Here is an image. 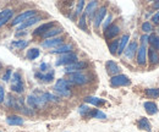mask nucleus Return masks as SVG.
<instances>
[{"label":"nucleus","instance_id":"obj_1","mask_svg":"<svg viewBox=\"0 0 159 132\" xmlns=\"http://www.w3.org/2000/svg\"><path fill=\"white\" fill-rule=\"evenodd\" d=\"M11 89L15 93H22L25 91V86H23V81L22 77L19 72H15L12 76V83H11Z\"/></svg>","mask_w":159,"mask_h":132},{"label":"nucleus","instance_id":"obj_2","mask_svg":"<svg viewBox=\"0 0 159 132\" xmlns=\"http://www.w3.org/2000/svg\"><path fill=\"white\" fill-rule=\"evenodd\" d=\"M67 81H70L72 84H84L89 81V77L82 72H75V74H69Z\"/></svg>","mask_w":159,"mask_h":132},{"label":"nucleus","instance_id":"obj_3","mask_svg":"<svg viewBox=\"0 0 159 132\" xmlns=\"http://www.w3.org/2000/svg\"><path fill=\"white\" fill-rule=\"evenodd\" d=\"M75 62H77V57H76V54H74V53H67V54H62V55L58 59V61L55 62V65H57V66H60V65H66V66H69V65L75 64Z\"/></svg>","mask_w":159,"mask_h":132},{"label":"nucleus","instance_id":"obj_4","mask_svg":"<svg viewBox=\"0 0 159 132\" xmlns=\"http://www.w3.org/2000/svg\"><path fill=\"white\" fill-rule=\"evenodd\" d=\"M34 16H36V11H34V10L25 11V12H22L20 15H17V16L14 19V21L11 22V25H12V26H17V25H21V23H23L25 21L32 19V17H34Z\"/></svg>","mask_w":159,"mask_h":132},{"label":"nucleus","instance_id":"obj_5","mask_svg":"<svg viewBox=\"0 0 159 132\" xmlns=\"http://www.w3.org/2000/svg\"><path fill=\"white\" fill-rule=\"evenodd\" d=\"M110 84L113 87H121V86H129L130 84V80L129 77L125 75H116L113 76L110 80Z\"/></svg>","mask_w":159,"mask_h":132},{"label":"nucleus","instance_id":"obj_6","mask_svg":"<svg viewBox=\"0 0 159 132\" xmlns=\"http://www.w3.org/2000/svg\"><path fill=\"white\" fill-rule=\"evenodd\" d=\"M87 64L83 62V61H80V62H75V64H71L69 66H65V72L66 74H75V72H80V70H82L83 67H86Z\"/></svg>","mask_w":159,"mask_h":132},{"label":"nucleus","instance_id":"obj_7","mask_svg":"<svg viewBox=\"0 0 159 132\" xmlns=\"http://www.w3.org/2000/svg\"><path fill=\"white\" fill-rule=\"evenodd\" d=\"M105 14H107V9L103 6V7H100L98 9L97 11H96V15H94V20H93V25H94V27L96 28H98L100 26V23L103 22V20L105 17Z\"/></svg>","mask_w":159,"mask_h":132},{"label":"nucleus","instance_id":"obj_8","mask_svg":"<svg viewBox=\"0 0 159 132\" xmlns=\"http://www.w3.org/2000/svg\"><path fill=\"white\" fill-rule=\"evenodd\" d=\"M62 38L61 37H55V38H50V39H47L42 43V47L44 48H58L60 44H62Z\"/></svg>","mask_w":159,"mask_h":132},{"label":"nucleus","instance_id":"obj_9","mask_svg":"<svg viewBox=\"0 0 159 132\" xmlns=\"http://www.w3.org/2000/svg\"><path fill=\"white\" fill-rule=\"evenodd\" d=\"M120 32V28L119 26H116V25H111V26H109L105 31H104V36L107 39H111V38L116 37L118 34H119Z\"/></svg>","mask_w":159,"mask_h":132},{"label":"nucleus","instance_id":"obj_10","mask_svg":"<svg viewBox=\"0 0 159 132\" xmlns=\"http://www.w3.org/2000/svg\"><path fill=\"white\" fill-rule=\"evenodd\" d=\"M14 15V11L11 9H5L2 11H0V27L4 26L7 21H10Z\"/></svg>","mask_w":159,"mask_h":132},{"label":"nucleus","instance_id":"obj_11","mask_svg":"<svg viewBox=\"0 0 159 132\" xmlns=\"http://www.w3.org/2000/svg\"><path fill=\"white\" fill-rule=\"evenodd\" d=\"M54 27V22H48V23H44V25H42V26H39L36 31H33V34L34 36H43L44 33H47L49 30H52Z\"/></svg>","mask_w":159,"mask_h":132},{"label":"nucleus","instance_id":"obj_12","mask_svg":"<svg viewBox=\"0 0 159 132\" xmlns=\"http://www.w3.org/2000/svg\"><path fill=\"white\" fill-rule=\"evenodd\" d=\"M6 124L10 126H21L23 125V119L17 115H11L6 117Z\"/></svg>","mask_w":159,"mask_h":132},{"label":"nucleus","instance_id":"obj_13","mask_svg":"<svg viewBox=\"0 0 159 132\" xmlns=\"http://www.w3.org/2000/svg\"><path fill=\"white\" fill-rule=\"evenodd\" d=\"M139 54H137V62L139 65H144L146 64V57H147V48L146 44H142L139 48Z\"/></svg>","mask_w":159,"mask_h":132},{"label":"nucleus","instance_id":"obj_14","mask_svg":"<svg viewBox=\"0 0 159 132\" xmlns=\"http://www.w3.org/2000/svg\"><path fill=\"white\" fill-rule=\"evenodd\" d=\"M105 66H107V71H108V74H109V75H111V76L119 75L120 67L115 64V62H114V61H107Z\"/></svg>","mask_w":159,"mask_h":132},{"label":"nucleus","instance_id":"obj_15","mask_svg":"<svg viewBox=\"0 0 159 132\" xmlns=\"http://www.w3.org/2000/svg\"><path fill=\"white\" fill-rule=\"evenodd\" d=\"M137 49H139L137 43H136V42H132V43L125 49V57H129V59H132V57H135V53H136Z\"/></svg>","mask_w":159,"mask_h":132},{"label":"nucleus","instance_id":"obj_16","mask_svg":"<svg viewBox=\"0 0 159 132\" xmlns=\"http://www.w3.org/2000/svg\"><path fill=\"white\" fill-rule=\"evenodd\" d=\"M72 50V45L71 44H64L61 47L55 48L54 50H52L53 54H67V53H71Z\"/></svg>","mask_w":159,"mask_h":132},{"label":"nucleus","instance_id":"obj_17","mask_svg":"<svg viewBox=\"0 0 159 132\" xmlns=\"http://www.w3.org/2000/svg\"><path fill=\"white\" fill-rule=\"evenodd\" d=\"M71 84H72V83H71L70 81L64 80V78H60V80H58V81H57L54 89H70Z\"/></svg>","mask_w":159,"mask_h":132},{"label":"nucleus","instance_id":"obj_18","mask_svg":"<svg viewBox=\"0 0 159 132\" xmlns=\"http://www.w3.org/2000/svg\"><path fill=\"white\" fill-rule=\"evenodd\" d=\"M38 21H40V17L39 16H34V17H32V19L27 20V21H25L23 23H21L20 26H19V31L21 30H23V28H27V27H31V26H33V25H36Z\"/></svg>","mask_w":159,"mask_h":132},{"label":"nucleus","instance_id":"obj_19","mask_svg":"<svg viewBox=\"0 0 159 132\" xmlns=\"http://www.w3.org/2000/svg\"><path fill=\"white\" fill-rule=\"evenodd\" d=\"M84 102H86V103H89V104H92V105H96V107L103 105V104L105 103L104 99L97 98V97H87V98H84Z\"/></svg>","mask_w":159,"mask_h":132},{"label":"nucleus","instance_id":"obj_20","mask_svg":"<svg viewBox=\"0 0 159 132\" xmlns=\"http://www.w3.org/2000/svg\"><path fill=\"white\" fill-rule=\"evenodd\" d=\"M34 76H36L37 78L42 80L43 82H52V81L54 80V72H53V71H50L49 74H39V72H37Z\"/></svg>","mask_w":159,"mask_h":132},{"label":"nucleus","instance_id":"obj_21","mask_svg":"<svg viewBox=\"0 0 159 132\" xmlns=\"http://www.w3.org/2000/svg\"><path fill=\"white\" fill-rule=\"evenodd\" d=\"M143 107H144V109H146V112L148 114H156L158 112V107L153 103V102H146L144 104H143Z\"/></svg>","mask_w":159,"mask_h":132},{"label":"nucleus","instance_id":"obj_22","mask_svg":"<svg viewBox=\"0 0 159 132\" xmlns=\"http://www.w3.org/2000/svg\"><path fill=\"white\" fill-rule=\"evenodd\" d=\"M129 39H130V36H129V34H124V36L121 37V39H120V42H119V49H118V54H121V53L125 50V47L127 45Z\"/></svg>","mask_w":159,"mask_h":132},{"label":"nucleus","instance_id":"obj_23","mask_svg":"<svg viewBox=\"0 0 159 132\" xmlns=\"http://www.w3.org/2000/svg\"><path fill=\"white\" fill-rule=\"evenodd\" d=\"M61 32H62V28H59V27L54 28V27H53V28H52V30H49L47 33H44V34H43V37L49 38V39H50V38H55L58 34H60Z\"/></svg>","mask_w":159,"mask_h":132},{"label":"nucleus","instance_id":"obj_24","mask_svg":"<svg viewBox=\"0 0 159 132\" xmlns=\"http://www.w3.org/2000/svg\"><path fill=\"white\" fill-rule=\"evenodd\" d=\"M28 44H30L28 40L20 39V40H14V42L11 43V47H14V48H16V49H23V48H26Z\"/></svg>","mask_w":159,"mask_h":132},{"label":"nucleus","instance_id":"obj_25","mask_svg":"<svg viewBox=\"0 0 159 132\" xmlns=\"http://www.w3.org/2000/svg\"><path fill=\"white\" fill-rule=\"evenodd\" d=\"M139 127L141 129V130H146V131L151 132V124H149V121H148L146 117H142V119H139Z\"/></svg>","mask_w":159,"mask_h":132},{"label":"nucleus","instance_id":"obj_26","mask_svg":"<svg viewBox=\"0 0 159 132\" xmlns=\"http://www.w3.org/2000/svg\"><path fill=\"white\" fill-rule=\"evenodd\" d=\"M39 49H37V48H31L30 50H27V59L28 60H34V59H37V57H39Z\"/></svg>","mask_w":159,"mask_h":132},{"label":"nucleus","instance_id":"obj_27","mask_svg":"<svg viewBox=\"0 0 159 132\" xmlns=\"http://www.w3.org/2000/svg\"><path fill=\"white\" fill-rule=\"evenodd\" d=\"M148 55H149V60L152 64H158L159 62V55L158 53L154 50V48H151L148 50Z\"/></svg>","mask_w":159,"mask_h":132},{"label":"nucleus","instance_id":"obj_28","mask_svg":"<svg viewBox=\"0 0 159 132\" xmlns=\"http://www.w3.org/2000/svg\"><path fill=\"white\" fill-rule=\"evenodd\" d=\"M96 7H97V1H91L87 7H86V12L84 15H88V16H92V14L96 11Z\"/></svg>","mask_w":159,"mask_h":132},{"label":"nucleus","instance_id":"obj_29","mask_svg":"<svg viewBox=\"0 0 159 132\" xmlns=\"http://www.w3.org/2000/svg\"><path fill=\"white\" fill-rule=\"evenodd\" d=\"M148 42H149V43L153 45V48L159 49V37L154 36V34H152L151 37H148Z\"/></svg>","mask_w":159,"mask_h":132},{"label":"nucleus","instance_id":"obj_30","mask_svg":"<svg viewBox=\"0 0 159 132\" xmlns=\"http://www.w3.org/2000/svg\"><path fill=\"white\" fill-rule=\"evenodd\" d=\"M146 94L148 97H153V98H158L159 97V89L158 88H149L146 91Z\"/></svg>","mask_w":159,"mask_h":132},{"label":"nucleus","instance_id":"obj_31","mask_svg":"<svg viewBox=\"0 0 159 132\" xmlns=\"http://www.w3.org/2000/svg\"><path fill=\"white\" fill-rule=\"evenodd\" d=\"M118 49H119V40H114L113 43H110V45H109V50H110L111 54L118 53Z\"/></svg>","mask_w":159,"mask_h":132},{"label":"nucleus","instance_id":"obj_32","mask_svg":"<svg viewBox=\"0 0 159 132\" xmlns=\"http://www.w3.org/2000/svg\"><path fill=\"white\" fill-rule=\"evenodd\" d=\"M54 92H55L57 94L61 95V97H70V95H71L70 89H54Z\"/></svg>","mask_w":159,"mask_h":132},{"label":"nucleus","instance_id":"obj_33","mask_svg":"<svg viewBox=\"0 0 159 132\" xmlns=\"http://www.w3.org/2000/svg\"><path fill=\"white\" fill-rule=\"evenodd\" d=\"M89 112H91V109H89L87 105H81L79 108V113L81 114V115H83V116H87Z\"/></svg>","mask_w":159,"mask_h":132},{"label":"nucleus","instance_id":"obj_34","mask_svg":"<svg viewBox=\"0 0 159 132\" xmlns=\"http://www.w3.org/2000/svg\"><path fill=\"white\" fill-rule=\"evenodd\" d=\"M79 26H80V28H82V30H87V26H86V15L83 14L82 16H81V19H80L79 21Z\"/></svg>","mask_w":159,"mask_h":132},{"label":"nucleus","instance_id":"obj_35","mask_svg":"<svg viewBox=\"0 0 159 132\" xmlns=\"http://www.w3.org/2000/svg\"><path fill=\"white\" fill-rule=\"evenodd\" d=\"M11 75H12L11 69H7V70H6V72L2 75V81H4V82H7V81L11 78Z\"/></svg>","mask_w":159,"mask_h":132},{"label":"nucleus","instance_id":"obj_36","mask_svg":"<svg viewBox=\"0 0 159 132\" xmlns=\"http://www.w3.org/2000/svg\"><path fill=\"white\" fill-rule=\"evenodd\" d=\"M142 30H143V32L148 33V32L152 31V25H151L149 22H144V23L142 25Z\"/></svg>","mask_w":159,"mask_h":132},{"label":"nucleus","instance_id":"obj_37","mask_svg":"<svg viewBox=\"0 0 159 132\" xmlns=\"http://www.w3.org/2000/svg\"><path fill=\"white\" fill-rule=\"evenodd\" d=\"M83 6H84V1H79V4H77V6H76V15H80L81 12H82V10H83Z\"/></svg>","mask_w":159,"mask_h":132},{"label":"nucleus","instance_id":"obj_38","mask_svg":"<svg viewBox=\"0 0 159 132\" xmlns=\"http://www.w3.org/2000/svg\"><path fill=\"white\" fill-rule=\"evenodd\" d=\"M111 20H113V16H111V15H109V16L107 17V20L104 21V23H103V28H104V31H105V30L109 27V25H110Z\"/></svg>","mask_w":159,"mask_h":132},{"label":"nucleus","instance_id":"obj_39","mask_svg":"<svg viewBox=\"0 0 159 132\" xmlns=\"http://www.w3.org/2000/svg\"><path fill=\"white\" fill-rule=\"evenodd\" d=\"M4 98H5V89H4V87L0 84V103L4 102Z\"/></svg>","mask_w":159,"mask_h":132},{"label":"nucleus","instance_id":"obj_40","mask_svg":"<svg viewBox=\"0 0 159 132\" xmlns=\"http://www.w3.org/2000/svg\"><path fill=\"white\" fill-rule=\"evenodd\" d=\"M152 20L154 21V23H159V11L154 15V16H153V17H152Z\"/></svg>","mask_w":159,"mask_h":132},{"label":"nucleus","instance_id":"obj_41","mask_svg":"<svg viewBox=\"0 0 159 132\" xmlns=\"http://www.w3.org/2000/svg\"><path fill=\"white\" fill-rule=\"evenodd\" d=\"M141 40H142V44H146L147 40H148V37H147V36H142V37H141Z\"/></svg>","mask_w":159,"mask_h":132},{"label":"nucleus","instance_id":"obj_42","mask_svg":"<svg viewBox=\"0 0 159 132\" xmlns=\"http://www.w3.org/2000/svg\"><path fill=\"white\" fill-rule=\"evenodd\" d=\"M48 67V65L47 64H42L40 65V71H45V69Z\"/></svg>","mask_w":159,"mask_h":132},{"label":"nucleus","instance_id":"obj_43","mask_svg":"<svg viewBox=\"0 0 159 132\" xmlns=\"http://www.w3.org/2000/svg\"><path fill=\"white\" fill-rule=\"evenodd\" d=\"M154 7H156V9H159V1L154 2Z\"/></svg>","mask_w":159,"mask_h":132},{"label":"nucleus","instance_id":"obj_44","mask_svg":"<svg viewBox=\"0 0 159 132\" xmlns=\"http://www.w3.org/2000/svg\"><path fill=\"white\" fill-rule=\"evenodd\" d=\"M0 70H1V65H0Z\"/></svg>","mask_w":159,"mask_h":132}]
</instances>
